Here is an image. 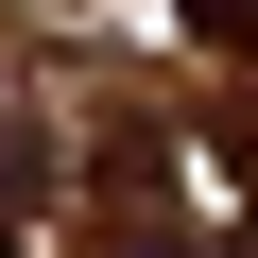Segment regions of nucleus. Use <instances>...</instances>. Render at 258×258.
<instances>
[{
    "instance_id": "1",
    "label": "nucleus",
    "mask_w": 258,
    "mask_h": 258,
    "mask_svg": "<svg viewBox=\"0 0 258 258\" xmlns=\"http://www.w3.org/2000/svg\"><path fill=\"white\" fill-rule=\"evenodd\" d=\"M189 35H207L224 69H258V0H189Z\"/></svg>"
},
{
    "instance_id": "2",
    "label": "nucleus",
    "mask_w": 258,
    "mask_h": 258,
    "mask_svg": "<svg viewBox=\"0 0 258 258\" xmlns=\"http://www.w3.org/2000/svg\"><path fill=\"white\" fill-rule=\"evenodd\" d=\"M120 258H207V241H189V224H172V207H155V224H138V241H120Z\"/></svg>"
}]
</instances>
